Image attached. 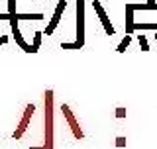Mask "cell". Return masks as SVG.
I'll use <instances>...</instances> for the list:
<instances>
[{
  "instance_id": "6da1fadb",
  "label": "cell",
  "mask_w": 157,
  "mask_h": 149,
  "mask_svg": "<svg viewBox=\"0 0 157 149\" xmlns=\"http://www.w3.org/2000/svg\"><path fill=\"white\" fill-rule=\"evenodd\" d=\"M29 149H53V90H45V145Z\"/></svg>"
},
{
  "instance_id": "7a4b0ae2",
  "label": "cell",
  "mask_w": 157,
  "mask_h": 149,
  "mask_svg": "<svg viewBox=\"0 0 157 149\" xmlns=\"http://www.w3.org/2000/svg\"><path fill=\"white\" fill-rule=\"evenodd\" d=\"M78 45H85V0H77V39Z\"/></svg>"
},
{
  "instance_id": "3957f363",
  "label": "cell",
  "mask_w": 157,
  "mask_h": 149,
  "mask_svg": "<svg viewBox=\"0 0 157 149\" xmlns=\"http://www.w3.org/2000/svg\"><path fill=\"white\" fill-rule=\"evenodd\" d=\"M10 28H12V36H14V39H16V43L24 49V51H26V53H37V49L33 47V45H29V43H26V39H24L22 33H20V28H18V14H14L12 20H10Z\"/></svg>"
},
{
  "instance_id": "277c9868",
  "label": "cell",
  "mask_w": 157,
  "mask_h": 149,
  "mask_svg": "<svg viewBox=\"0 0 157 149\" xmlns=\"http://www.w3.org/2000/svg\"><path fill=\"white\" fill-rule=\"evenodd\" d=\"M33 112H36V106H33V104H28V106H26V110H24V116H22V120H20L18 128H16V132L12 133V137H14V139H22V137H24V132L28 130V126H29V120H32Z\"/></svg>"
},
{
  "instance_id": "5b68a950",
  "label": "cell",
  "mask_w": 157,
  "mask_h": 149,
  "mask_svg": "<svg viewBox=\"0 0 157 149\" xmlns=\"http://www.w3.org/2000/svg\"><path fill=\"white\" fill-rule=\"evenodd\" d=\"M65 8H67V2H65V0H59V2H57V8H55V14H53V18H51V22H49L47 28L43 29V36H51V33L55 32V28L59 26V22H61V16H63V12H65Z\"/></svg>"
},
{
  "instance_id": "8992f818",
  "label": "cell",
  "mask_w": 157,
  "mask_h": 149,
  "mask_svg": "<svg viewBox=\"0 0 157 149\" xmlns=\"http://www.w3.org/2000/svg\"><path fill=\"white\" fill-rule=\"evenodd\" d=\"M61 112L65 114V118H67L69 126H71V130H73V136H75L77 139H82V137H85V133H82L81 126H78V124H77V118H75V114L71 112V108H69L67 104H61Z\"/></svg>"
},
{
  "instance_id": "52a82bcc",
  "label": "cell",
  "mask_w": 157,
  "mask_h": 149,
  "mask_svg": "<svg viewBox=\"0 0 157 149\" xmlns=\"http://www.w3.org/2000/svg\"><path fill=\"white\" fill-rule=\"evenodd\" d=\"M92 8H94V12L98 14V18H100V22H102V28H104V32L108 33V36H114V26L110 24V20H108V16H106V12H104V8L100 6V2L98 0H92Z\"/></svg>"
},
{
  "instance_id": "ba28073f",
  "label": "cell",
  "mask_w": 157,
  "mask_h": 149,
  "mask_svg": "<svg viewBox=\"0 0 157 149\" xmlns=\"http://www.w3.org/2000/svg\"><path fill=\"white\" fill-rule=\"evenodd\" d=\"M136 29V24H134V10L126 6V33L132 36V32Z\"/></svg>"
},
{
  "instance_id": "9c48e42d",
  "label": "cell",
  "mask_w": 157,
  "mask_h": 149,
  "mask_svg": "<svg viewBox=\"0 0 157 149\" xmlns=\"http://www.w3.org/2000/svg\"><path fill=\"white\" fill-rule=\"evenodd\" d=\"M130 43H132V36H128V33H126V36H124V39L120 41V45L116 47V51H118V53H124V51H126V47L130 45Z\"/></svg>"
},
{
  "instance_id": "30bf717a",
  "label": "cell",
  "mask_w": 157,
  "mask_h": 149,
  "mask_svg": "<svg viewBox=\"0 0 157 149\" xmlns=\"http://www.w3.org/2000/svg\"><path fill=\"white\" fill-rule=\"evenodd\" d=\"M20 20H43V14H18V22Z\"/></svg>"
},
{
  "instance_id": "8fae6325",
  "label": "cell",
  "mask_w": 157,
  "mask_h": 149,
  "mask_svg": "<svg viewBox=\"0 0 157 149\" xmlns=\"http://www.w3.org/2000/svg\"><path fill=\"white\" fill-rule=\"evenodd\" d=\"M137 41H140V47L144 49V51H149V43H147V37H145L141 32H140V36H137Z\"/></svg>"
},
{
  "instance_id": "7c38bea8",
  "label": "cell",
  "mask_w": 157,
  "mask_h": 149,
  "mask_svg": "<svg viewBox=\"0 0 157 149\" xmlns=\"http://www.w3.org/2000/svg\"><path fill=\"white\" fill-rule=\"evenodd\" d=\"M41 37H43V32H36V33H33V43H32V45L36 49H39V45H41Z\"/></svg>"
},
{
  "instance_id": "4fadbf2b",
  "label": "cell",
  "mask_w": 157,
  "mask_h": 149,
  "mask_svg": "<svg viewBox=\"0 0 157 149\" xmlns=\"http://www.w3.org/2000/svg\"><path fill=\"white\" fill-rule=\"evenodd\" d=\"M61 47H63V49H81V45H78L77 41H73V43H67V41H63V43H61Z\"/></svg>"
},
{
  "instance_id": "5bb4252c",
  "label": "cell",
  "mask_w": 157,
  "mask_h": 149,
  "mask_svg": "<svg viewBox=\"0 0 157 149\" xmlns=\"http://www.w3.org/2000/svg\"><path fill=\"white\" fill-rule=\"evenodd\" d=\"M8 14H12V16L18 14L16 12V0H8Z\"/></svg>"
},
{
  "instance_id": "9a60e30c",
  "label": "cell",
  "mask_w": 157,
  "mask_h": 149,
  "mask_svg": "<svg viewBox=\"0 0 157 149\" xmlns=\"http://www.w3.org/2000/svg\"><path fill=\"white\" fill-rule=\"evenodd\" d=\"M126 145V137H116V147H124Z\"/></svg>"
},
{
  "instance_id": "2e32d148",
  "label": "cell",
  "mask_w": 157,
  "mask_h": 149,
  "mask_svg": "<svg viewBox=\"0 0 157 149\" xmlns=\"http://www.w3.org/2000/svg\"><path fill=\"white\" fill-rule=\"evenodd\" d=\"M116 118H126V108H118V110H116Z\"/></svg>"
},
{
  "instance_id": "e0dca14e",
  "label": "cell",
  "mask_w": 157,
  "mask_h": 149,
  "mask_svg": "<svg viewBox=\"0 0 157 149\" xmlns=\"http://www.w3.org/2000/svg\"><path fill=\"white\" fill-rule=\"evenodd\" d=\"M8 39H10L8 36H0V45H2V43H6V41H8Z\"/></svg>"
},
{
  "instance_id": "ac0fdd59",
  "label": "cell",
  "mask_w": 157,
  "mask_h": 149,
  "mask_svg": "<svg viewBox=\"0 0 157 149\" xmlns=\"http://www.w3.org/2000/svg\"><path fill=\"white\" fill-rule=\"evenodd\" d=\"M155 41H157V32H155Z\"/></svg>"
}]
</instances>
